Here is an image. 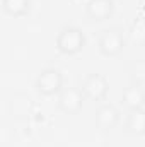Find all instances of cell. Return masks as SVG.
<instances>
[{"mask_svg":"<svg viewBox=\"0 0 145 147\" xmlns=\"http://www.w3.org/2000/svg\"><path fill=\"white\" fill-rule=\"evenodd\" d=\"M85 45V34L77 26H63L56 36V48L65 55L79 53Z\"/></svg>","mask_w":145,"mask_h":147,"instance_id":"6da1fadb","label":"cell"},{"mask_svg":"<svg viewBox=\"0 0 145 147\" xmlns=\"http://www.w3.org/2000/svg\"><path fill=\"white\" fill-rule=\"evenodd\" d=\"M125 33L121 28H108L97 38V48L104 57H116L125 48Z\"/></svg>","mask_w":145,"mask_h":147,"instance_id":"7a4b0ae2","label":"cell"},{"mask_svg":"<svg viewBox=\"0 0 145 147\" xmlns=\"http://www.w3.org/2000/svg\"><path fill=\"white\" fill-rule=\"evenodd\" d=\"M34 87L41 96H55L63 89V75L55 67H46L38 74Z\"/></svg>","mask_w":145,"mask_h":147,"instance_id":"3957f363","label":"cell"},{"mask_svg":"<svg viewBox=\"0 0 145 147\" xmlns=\"http://www.w3.org/2000/svg\"><path fill=\"white\" fill-rule=\"evenodd\" d=\"M109 84L103 74H89L82 82V92L89 101H103L108 96Z\"/></svg>","mask_w":145,"mask_h":147,"instance_id":"277c9868","label":"cell"},{"mask_svg":"<svg viewBox=\"0 0 145 147\" xmlns=\"http://www.w3.org/2000/svg\"><path fill=\"white\" fill-rule=\"evenodd\" d=\"M7 110L15 120H28L34 111V101L26 92H14L7 101Z\"/></svg>","mask_w":145,"mask_h":147,"instance_id":"5b68a950","label":"cell"},{"mask_svg":"<svg viewBox=\"0 0 145 147\" xmlns=\"http://www.w3.org/2000/svg\"><path fill=\"white\" fill-rule=\"evenodd\" d=\"M84 92L79 87H63L58 92V108L67 115H77L84 105Z\"/></svg>","mask_w":145,"mask_h":147,"instance_id":"8992f818","label":"cell"},{"mask_svg":"<svg viewBox=\"0 0 145 147\" xmlns=\"http://www.w3.org/2000/svg\"><path fill=\"white\" fill-rule=\"evenodd\" d=\"M114 12V0H87L85 17L91 22H103Z\"/></svg>","mask_w":145,"mask_h":147,"instance_id":"52a82bcc","label":"cell"},{"mask_svg":"<svg viewBox=\"0 0 145 147\" xmlns=\"http://www.w3.org/2000/svg\"><path fill=\"white\" fill-rule=\"evenodd\" d=\"M119 110L111 105V103H104L101 105L97 110H96V116H94V121H96V127L103 132H109L113 130L118 123H119Z\"/></svg>","mask_w":145,"mask_h":147,"instance_id":"ba28073f","label":"cell"},{"mask_svg":"<svg viewBox=\"0 0 145 147\" xmlns=\"http://www.w3.org/2000/svg\"><path fill=\"white\" fill-rule=\"evenodd\" d=\"M123 105L128 110H140L145 106V89L144 86H135L130 84L125 91H123Z\"/></svg>","mask_w":145,"mask_h":147,"instance_id":"9c48e42d","label":"cell"},{"mask_svg":"<svg viewBox=\"0 0 145 147\" xmlns=\"http://www.w3.org/2000/svg\"><path fill=\"white\" fill-rule=\"evenodd\" d=\"M125 132L130 135H145V110H128Z\"/></svg>","mask_w":145,"mask_h":147,"instance_id":"30bf717a","label":"cell"},{"mask_svg":"<svg viewBox=\"0 0 145 147\" xmlns=\"http://www.w3.org/2000/svg\"><path fill=\"white\" fill-rule=\"evenodd\" d=\"M33 0H2V9L12 17H24L31 12Z\"/></svg>","mask_w":145,"mask_h":147,"instance_id":"8fae6325","label":"cell"},{"mask_svg":"<svg viewBox=\"0 0 145 147\" xmlns=\"http://www.w3.org/2000/svg\"><path fill=\"white\" fill-rule=\"evenodd\" d=\"M130 80L135 86H145V60H135L130 65Z\"/></svg>","mask_w":145,"mask_h":147,"instance_id":"7c38bea8","label":"cell"},{"mask_svg":"<svg viewBox=\"0 0 145 147\" xmlns=\"http://www.w3.org/2000/svg\"><path fill=\"white\" fill-rule=\"evenodd\" d=\"M128 36L132 39V43H135V45H140V46L145 45V19H137L132 24Z\"/></svg>","mask_w":145,"mask_h":147,"instance_id":"4fadbf2b","label":"cell"}]
</instances>
